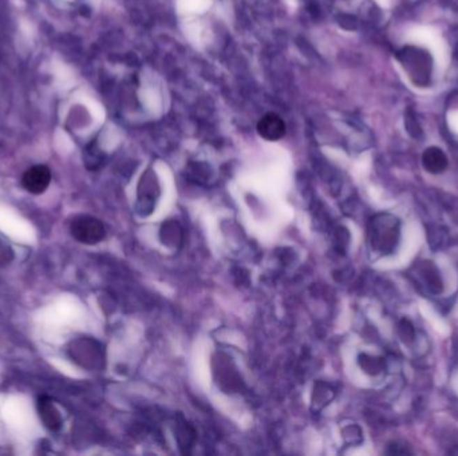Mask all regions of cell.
Instances as JSON below:
<instances>
[{
	"mask_svg": "<svg viewBox=\"0 0 458 456\" xmlns=\"http://www.w3.org/2000/svg\"><path fill=\"white\" fill-rule=\"evenodd\" d=\"M420 273L424 277L425 285L432 293L437 294V293L441 292V277H440V273L432 262H425L424 267L420 269Z\"/></svg>",
	"mask_w": 458,
	"mask_h": 456,
	"instance_id": "ba28073f",
	"label": "cell"
},
{
	"mask_svg": "<svg viewBox=\"0 0 458 456\" xmlns=\"http://www.w3.org/2000/svg\"><path fill=\"white\" fill-rule=\"evenodd\" d=\"M422 165L426 171L432 174H440L448 168L446 154L440 148H429L422 154Z\"/></svg>",
	"mask_w": 458,
	"mask_h": 456,
	"instance_id": "52a82bcc",
	"label": "cell"
},
{
	"mask_svg": "<svg viewBox=\"0 0 458 456\" xmlns=\"http://www.w3.org/2000/svg\"><path fill=\"white\" fill-rule=\"evenodd\" d=\"M399 237L401 222L395 216L389 213H381L370 221L369 238L372 248L375 252L381 254L394 253L398 246Z\"/></svg>",
	"mask_w": 458,
	"mask_h": 456,
	"instance_id": "6da1fadb",
	"label": "cell"
},
{
	"mask_svg": "<svg viewBox=\"0 0 458 456\" xmlns=\"http://www.w3.org/2000/svg\"><path fill=\"white\" fill-rule=\"evenodd\" d=\"M70 233L77 241L87 245L98 244L106 236L103 223L91 216L74 217L70 222Z\"/></svg>",
	"mask_w": 458,
	"mask_h": 456,
	"instance_id": "3957f363",
	"label": "cell"
},
{
	"mask_svg": "<svg viewBox=\"0 0 458 456\" xmlns=\"http://www.w3.org/2000/svg\"><path fill=\"white\" fill-rule=\"evenodd\" d=\"M51 182V171L47 166L36 165L27 170L22 177V185L33 194H42Z\"/></svg>",
	"mask_w": 458,
	"mask_h": 456,
	"instance_id": "277c9868",
	"label": "cell"
},
{
	"mask_svg": "<svg viewBox=\"0 0 458 456\" xmlns=\"http://www.w3.org/2000/svg\"><path fill=\"white\" fill-rule=\"evenodd\" d=\"M398 59L414 85L421 87L429 85L433 71V61L429 52L409 46L398 54Z\"/></svg>",
	"mask_w": 458,
	"mask_h": 456,
	"instance_id": "7a4b0ae2",
	"label": "cell"
},
{
	"mask_svg": "<svg viewBox=\"0 0 458 456\" xmlns=\"http://www.w3.org/2000/svg\"><path fill=\"white\" fill-rule=\"evenodd\" d=\"M257 133L267 141H279L286 134V123L273 113L266 114L257 123Z\"/></svg>",
	"mask_w": 458,
	"mask_h": 456,
	"instance_id": "5b68a950",
	"label": "cell"
},
{
	"mask_svg": "<svg viewBox=\"0 0 458 456\" xmlns=\"http://www.w3.org/2000/svg\"><path fill=\"white\" fill-rule=\"evenodd\" d=\"M38 411L42 422L50 430L58 431L62 427V416L47 398H40L38 402Z\"/></svg>",
	"mask_w": 458,
	"mask_h": 456,
	"instance_id": "8992f818",
	"label": "cell"
}]
</instances>
